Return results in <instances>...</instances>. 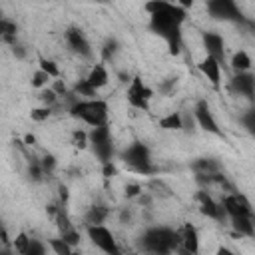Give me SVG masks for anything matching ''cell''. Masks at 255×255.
I'll use <instances>...</instances> for the list:
<instances>
[{
  "instance_id": "cell-18",
  "label": "cell",
  "mask_w": 255,
  "mask_h": 255,
  "mask_svg": "<svg viewBox=\"0 0 255 255\" xmlns=\"http://www.w3.org/2000/svg\"><path fill=\"white\" fill-rule=\"evenodd\" d=\"M94 152H96V156H98L102 161L108 163V159L112 158V143H110V140L100 142V143H94Z\"/></svg>"
},
{
  "instance_id": "cell-14",
  "label": "cell",
  "mask_w": 255,
  "mask_h": 255,
  "mask_svg": "<svg viewBox=\"0 0 255 255\" xmlns=\"http://www.w3.org/2000/svg\"><path fill=\"white\" fill-rule=\"evenodd\" d=\"M86 82L92 86L94 90L106 86V84H108V72H106V68H104V66H94L92 72H90V76L86 78Z\"/></svg>"
},
{
  "instance_id": "cell-30",
  "label": "cell",
  "mask_w": 255,
  "mask_h": 255,
  "mask_svg": "<svg viewBox=\"0 0 255 255\" xmlns=\"http://www.w3.org/2000/svg\"><path fill=\"white\" fill-rule=\"evenodd\" d=\"M86 140H88V136H86V132H74V136H72V142H74V145L76 148H80V150H84L86 148Z\"/></svg>"
},
{
  "instance_id": "cell-43",
  "label": "cell",
  "mask_w": 255,
  "mask_h": 255,
  "mask_svg": "<svg viewBox=\"0 0 255 255\" xmlns=\"http://www.w3.org/2000/svg\"><path fill=\"white\" fill-rule=\"evenodd\" d=\"M0 235H2V238H4V231H2V225H0Z\"/></svg>"
},
{
  "instance_id": "cell-10",
  "label": "cell",
  "mask_w": 255,
  "mask_h": 255,
  "mask_svg": "<svg viewBox=\"0 0 255 255\" xmlns=\"http://www.w3.org/2000/svg\"><path fill=\"white\" fill-rule=\"evenodd\" d=\"M197 199H199V209H202L204 215L213 217V220H222V209H223V207L217 206L206 191H199V193H197Z\"/></svg>"
},
{
  "instance_id": "cell-38",
  "label": "cell",
  "mask_w": 255,
  "mask_h": 255,
  "mask_svg": "<svg viewBox=\"0 0 255 255\" xmlns=\"http://www.w3.org/2000/svg\"><path fill=\"white\" fill-rule=\"evenodd\" d=\"M104 175H106V177H112V175H116V168L112 166L110 161H108L106 166H104Z\"/></svg>"
},
{
  "instance_id": "cell-4",
  "label": "cell",
  "mask_w": 255,
  "mask_h": 255,
  "mask_svg": "<svg viewBox=\"0 0 255 255\" xmlns=\"http://www.w3.org/2000/svg\"><path fill=\"white\" fill-rule=\"evenodd\" d=\"M88 235L104 253L108 255H120L118 251V245H116V239L110 229H106L104 225H90L88 227Z\"/></svg>"
},
{
  "instance_id": "cell-31",
  "label": "cell",
  "mask_w": 255,
  "mask_h": 255,
  "mask_svg": "<svg viewBox=\"0 0 255 255\" xmlns=\"http://www.w3.org/2000/svg\"><path fill=\"white\" fill-rule=\"evenodd\" d=\"M32 120H36V122H44L48 116H50V110L48 108H36V110H32Z\"/></svg>"
},
{
  "instance_id": "cell-25",
  "label": "cell",
  "mask_w": 255,
  "mask_h": 255,
  "mask_svg": "<svg viewBox=\"0 0 255 255\" xmlns=\"http://www.w3.org/2000/svg\"><path fill=\"white\" fill-rule=\"evenodd\" d=\"M40 70L44 72V74H48L50 78H56L60 72H58V66L54 64V62H50V60H46V58H42L40 60Z\"/></svg>"
},
{
  "instance_id": "cell-34",
  "label": "cell",
  "mask_w": 255,
  "mask_h": 255,
  "mask_svg": "<svg viewBox=\"0 0 255 255\" xmlns=\"http://www.w3.org/2000/svg\"><path fill=\"white\" fill-rule=\"evenodd\" d=\"M40 98H42V102H46V104H54V102H56V94H54L52 90H44V92L40 94Z\"/></svg>"
},
{
  "instance_id": "cell-8",
  "label": "cell",
  "mask_w": 255,
  "mask_h": 255,
  "mask_svg": "<svg viewBox=\"0 0 255 255\" xmlns=\"http://www.w3.org/2000/svg\"><path fill=\"white\" fill-rule=\"evenodd\" d=\"M204 44L207 48V56L213 58L217 64H222L223 58H225V54H223V40H222V36H217L213 32L206 34L204 36Z\"/></svg>"
},
{
  "instance_id": "cell-11",
  "label": "cell",
  "mask_w": 255,
  "mask_h": 255,
  "mask_svg": "<svg viewBox=\"0 0 255 255\" xmlns=\"http://www.w3.org/2000/svg\"><path fill=\"white\" fill-rule=\"evenodd\" d=\"M66 38H68V44H70V48L74 50V52L82 54V56H90V44L86 42V38L82 36V32H80V30H76V28L68 30Z\"/></svg>"
},
{
  "instance_id": "cell-15",
  "label": "cell",
  "mask_w": 255,
  "mask_h": 255,
  "mask_svg": "<svg viewBox=\"0 0 255 255\" xmlns=\"http://www.w3.org/2000/svg\"><path fill=\"white\" fill-rule=\"evenodd\" d=\"M233 88L238 90L239 94L253 96V76L251 74H238L233 78Z\"/></svg>"
},
{
  "instance_id": "cell-21",
  "label": "cell",
  "mask_w": 255,
  "mask_h": 255,
  "mask_svg": "<svg viewBox=\"0 0 255 255\" xmlns=\"http://www.w3.org/2000/svg\"><path fill=\"white\" fill-rule=\"evenodd\" d=\"M16 34V26L10 20H0V40L10 42Z\"/></svg>"
},
{
  "instance_id": "cell-6",
  "label": "cell",
  "mask_w": 255,
  "mask_h": 255,
  "mask_svg": "<svg viewBox=\"0 0 255 255\" xmlns=\"http://www.w3.org/2000/svg\"><path fill=\"white\" fill-rule=\"evenodd\" d=\"M223 211H227L231 217H239V215L251 217V204L241 193L239 195H227L223 199Z\"/></svg>"
},
{
  "instance_id": "cell-9",
  "label": "cell",
  "mask_w": 255,
  "mask_h": 255,
  "mask_svg": "<svg viewBox=\"0 0 255 255\" xmlns=\"http://www.w3.org/2000/svg\"><path fill=\"white\" fill-rule=\"evenodd\" d=\"M195 118H197L199 126H202L204 130H207L211 134H220V128H217V124H215V120H213V116L209 112L207 102H199L195 106Z\"/></svg>"
},
{
  "instance_id": "cell-26",
  "label": "cell",
  "mask_w": 255,
  "mask_h": 255,
  "mask_svg": "<svg viewBox=\"0 0 255 255\" xmlns=\"http://www.w3.org/2000/svg\"><path fill=\"white\" fill-rule=\"evenodd\" d=\"M76 92L80 94V96H94L96 94V90L90 86L86 80H80L78 84H76Z\"/></svg>"
},
{
  "instance_id": "cell-12",
  "label": "cell",
  "mask_w": 255,
  "mask_h": 255,
  "mask_svg": "<svg viewBox=\"0 0 255 255\" xmlns=\"http://www.w3.org/2000/svg\"><path fill=\"white\" fill-rule=\"evenodd\" d=\"M181 243H184V249L190 253V255H197L199 251V239H197V231L188 223L181 231Z\"/></svg>"
},
{
  "instance_id": "cell-39",
  "label": "cell",
  "mask_w": 255,
  "mask_h": 255,
  "mask_svg": "<svg viewBox=\"0 0 255 255\" xmlns=\"http://www.w3.org/2000/svg\"><path fill=\"white\" fill-rule=\"evenodd\" d=\"M52 92L56 94V96H58V94H62V96H64V94H66V86H64L62 82H56V84H54V90H52Z\"/></svg>"
},
{
  "instance_id": "cell-42",
  "label": "cell",
  "mask_w": 255,
  "mask_h": 255,
  "mask_svg": "<svg viewBox=\"0 0 255 255\" xmlns=\"http://www.w3.org/2000/svg\"><path fill=\"white\" fill-rule=\"evenodd\" d=\"M60 197L64 199V202L68 199V190H66V188H60Z\"/></svg>"
},
{
  "instance_id": "cell-33",
  "label": "cell",
  "mask_w": 255,
  "mask_h": 255,
  "mask_svg": "<svg viewBox=\"0 0 255 255\" xmlns=\"http://www.w3.org/2000/svg\"><path fill=\"white\" fill-rule=\"evenodd\" d=\"M54 166H56V159H54V156H46V158L42 159V163H40L42 172H52Z\"/></svg>"
},
{
  "instance_id": "cell-7",
  "label": "cell",
  "mask_w": 255,
  "mask_h": 255,
  "mask_svg": "<svg viewBox=\"0 0 255 255\" xmlns=\"http://www.w3.org/2000/svg\"><path fill=\"white\" fill-rule=\"evenodd\" d=\"M209 12L215 18H222V20H239V10L231 0H215V2H209Z\"/></svg>"
},
{
  "instance_id": "cell-35",
  "label": "cell",
  "mask_w": 255,
  "mask_h": 255,
  "mask_svg": "<svg viewBox=\"0 0 255 255\" xmlns=\"http://www.w3.org/2000/svg\"><path fill=\"white\" fill-rule=\"evenodd\" d=\"M140 186L138 184H130V186H126V195L128 197H136V195H140Z\"/></svg>"
},
{
  "instance_id": "cell-1",
  "label": "cell",
  "mask_w": 255,
  "mask_h": 255,
  "mask_svg": "<svg viewBox=\"0 0 255 255\" xmlns=\"http://www.w3.org/2000/svg\"><path fill=\"white\" fill-rule=\"evenodd\" d=\"M72 116H76L84 122H88L90 126H106V118H108V106L102 100H90V102H76L72 106Z\"/></svg>"
},
{
  "instance_id": "cell-13",
  "label": "cell",
  "mask_w": 255,
  "mask_h": 255,
  "mask_svg": "<svg viewBox=\"0 0 255 255\" xmlns=\"http://www.w3.org/2000/svg\"><path fill=\"white\" fill-rule=\"evenodd\" d=\"M199 70L204 72L207 76V80L213 84V86H220V64H217L213 58H206L202 64H199Z\"/></svg>"
},
{
  "instance_id": "cell-23",
  "label": "cell",
  "mask_w": 255,
  "mask_h": 255,
  "mask_svg": "<svg viewBox=\"0 0 255 255\" xmlns=\"http://www.w3.org/2000/svg\"><path fill=\"white\" fill-rule=\"evenodd\" d=\"M50 247L54 249V253H56V255H72V253H74V251H72V247L64 239H52Z\"/></svg>"
},
{
  "instance_id": "cell-22",
  "label": "cell",
  "mask_w": 255,
  "mask_h": 255,
  "mask_svg": "<svg viewBox=\"0 0 255 255\" xmlns=\"http://www.w3.org/2000/svg\"><path fill=\"white\" fill-rule=\"evenodd\" d=\"M90 140H92V143H100V142L110 140V130H108L106 126H98L90 132Z\"/></svg>"
},
{
  "instance_id": "cell-29",
  "label": "cell",
  "mask_w": 255,
  "mask_h": 255,
  "mask_svg": "<svg viewBox=\"0 0 255 255\" xmlns=\"http://www.w3.org/2000/svg\"><path fill=\"white\" fill-rule=\"evenodd\" d=\"M48 80H50V76H48V74H44L42 70H38V72L34 74V78H32V86H34V88H42Z\"/></svg>"
},
{
  "instance_id": "cell-20",
  "label": "cell",
  "mask_w": 255,
  "mask_h": 255,
  "mask_svg": "<svg viewBox=\"0 0 255 255\" xmlns=\"http://www.w3.org/2000/svg\"><path fill=\"white\" fill-rule=\"evenodd\" d=\"M106 215H108V211L104 207H92L90 213H88V223L90 225H102V222L106 220Z\"/></svg>"
},
{
  "instance_id": "cell-44",
  "label": "cell",
  "mask_w": 255,
  "mask_h": 255,
  "mask_svg": "<svg viewBox=\"0 0 255 255\" xmlns=\"http://www.w3.org/2000/svg\"><path fill=\"white\" fill-rule=\"evenodd\" d=\"M0 255H8V253H2V251H0Z\"/></svg>"
},
{
  "instance_id": "cell-40",
  "label": "cell",
  "mask_w": 255,
  "mask_h": 255,
  "mask_svg": "<svg viewBox=\"0 0 255 255\" xmlns=\"http://www.w3.org/2000/svg\"><path fill=\"white\" fill-rule=\"evenodd\" d=\"M217 255H233V251H229L225 247H220V249H217Z\"/></svg>"
},
{
  "instance_id": "cell-32",
  "label": "cell",
  "mask_w": 255,
  "mask_h": 255,
  "mask_svg": "<svg viewBox=\"0 0 255 255\" xmlns=\"http://www.w3.org/2000/svg\"><path fill=\"white\" fill-rule=\"evenodd\" d=\"M166 6H168V2H148V4H145V10H148V12L154 16V14L161 12V10L166 8Z\"/></svg>"
},
{
  "instance_id": "cell-24",
  "label": "cell",
  "mask_w": 255,
  "mask_h": 255,
  "mask_svg": "<svg viewBox=\"0 0 255 255\" xmlns=\"http://www.w3.org/2000/svg\"><path fill=\"white\" fill-rule=\"evenodd\" d=\"M28 245H30L28 235H26V233H18V235H16V239H14V247H16V251L20 253V255H24V253L28 251Z\"/></svg>"
},
{
  "instance_id": "cell-3",
  "label": "cell",
  "mask_w": 255,
  "mask_h": 255,
  "mask_svg": "<svg viewBox=\"0 0 255 255\" xmlns=\"http://www.w3.org/2000/svg\"><path fill=\"white\" fill-rule=\"evenodd\" d=\"M124 159L132 170H136L140 174H152L154 172L150 168V152L143 143H132L130 148L126 150Z\"/></svg>"
},
{
  "instance_id": "cell-2",
  "label": "cell",
  "mask_w": 255,
  "mask_h": 255,
  "mask_svg": "<svg viewBox=\"0 0 255 255\" xmlns=\"http://www.w3.org/2000/svg\"><path fill=\"white\" fill-rule=\"evenodd\" d=\"M179 235L170 229H150L143 238V245L154 253L168 255L172 249H177Z\"/></svg>"
},
{
  "instance_id": "cell-5",
  "label": "cell",
  "mask_w": 255,
  "mask_h": 255,
  "mask_svg": "<svg viewBox=\"0 0 255 255\" xmlns=\"http://www.w3.org/2000/svg\"><path fill=\"white\" fill-rule=\"evenodd\" d=\"M150 96H152V90L145 88L140 78H134L132 86L128 88V102H130L134 108H142V110H145V108H148Z\"/></svg>"
},
{
  "instance_id": "cell-17",
  "label": "cell",
  "mask_w": 255,
  "mask_h": 255,
  "mask_svg": "<svg viewBox=\"0 0 255 255\" xmlns=\"http://www.w3.org/2000/svg\"><path fill=\"white\" fill-rule=\"evenodd\" d=\"M159 126L163 128V130H179V128H184V122H181V116L179 114H170L166 118L159 120Z\"/></svg>"
},
{
  "instance_id": "cell-28",
  "label": "cell",
  "mask_w": 255,
  "mask_h": 255,
  "mask_svg": "<svg viewBox=\"0 0 255 255\" xmlns=\"http://www.w3.org/2000/svg\"><path fill=\"white\" fill-rule=\"evenodd\" d=\"M60 239H64V241H66V243L72 247V245H78V243H80V235H78V231H76V229H72V231L64 233Z\"/></svg>"
},
{
  "instance_id": "cell-36",
  "label": "cell",
  "mask_w": 255,
  "mask_h": 255,
  "mask_svg": "<svg viewBox=\"0 0 255 255\" xmlns=\"http://www.w3.org/2000/svg\"><path fill=\"white\" fill-rule=\"evenodd\" d=\"M114 52H116V42L112 40V42H108V44H106V48H104V56H106V58H110V54H114Z\"/></svg>"
},
{
  "instance_id": "cell-16",
  "label": "cell",
  "mask_w": 255,
  "mask_h": 255,
  "mask_svg": "<svg viewBox=\"0 0 255 255\" xmlns=\"http://www.w3.org/2000/svg\"><path fill=\"white\" fill-rule=\"evenodd\" d=\"M231 222H233V227L238 229L241 235H253V223H251V217L247 215H239V217H231Z\"/></svg>"
},
{
  "instance_id": "cell-19",
  "label": "cell",
  "mask_w": 255,
  "mask_h": 255,
  "mask_svg": "<svg viewBox=\"0 0 255 255\" xmlns=\"http://www.w3.org/2000/svg\"><path fill=\"white\" fill-rule=\"evenodd\" d=\"M231 66H233L235 70H239V72L249 70V68H251V60H249V56H247V52H238V54H235L233 60H231Z\"/></svg>"
},
{
  "instance_id": "cell-37",
  "label": "cell",
  "mask_w": 255,
  "mask_h": 255,
  "mask_svg": "<svg viewBox=\"0 0 255 255\" xmlns=\"http://www.w3.org/2000/svg\"><path fill=\"white\" fill-rule=\"evenodd\" d=\"M30 175H32L34 179H40V177H42V168H40V166H36V163H34V166L30 168Z\"/></svg>"
},
{
  "instance_id": "cell-45",
  "label": "cell",
  "mask_w": 255,
  "mask_h": 255,
  "mask_svg": "<svg viewBox=\"0 0 255 255\" xmlns=\"http://www.w3.org/2000/svg\"><path fill=\"white\" fill-rule=\"evenodd\" d=\"M72 255H80V253H72Z\"/></svg>"
},
{
  "instance_id": "cell-41",
  "label": "cell",
  "mask_w": 255,
  "mask_h": 255,
  "mask_svg": "<svg viewBox=\"0 0 255 255\" xmlns=\"http://www.w3.org/2000/svg\"><path fill=\"white\" fill-rule=\"evenodd\" d=\"M24 142H26V143H28V145H32V143H36V138H34V136H30V134H28V136H26V138H24Z\"/></svg>"
},
{
  "instance_id": "cell-27",
  "label": "cell",
  "mask_w": 255,
  "mask_h": 255,
  "mask_svg": "<svg viewBox=\"0 0 255 255\" xmlns=\"http://www.w3.org/2000/svg\"><path fill=\"white\" fill-rule=\"evenodd\" d=\"M24 255H44V245L36 239H30V245H28V251Z\"/></svg>"
}]
</instances>
